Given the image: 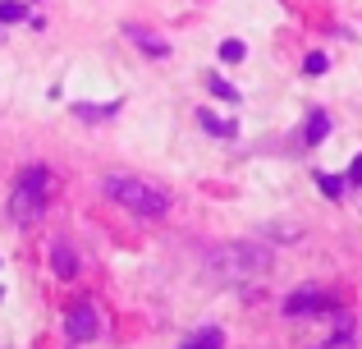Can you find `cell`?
Here are the masks:
<instances>
[{"label":"cell","mask_w":362,"mask_h":349,"mask_svg":"<svg viewBox=\"0 0 362 349\" xmlns=\"http://www.w3.org/2000/svg\"><path fill=\"white\" fill-rule=\"evenodd\" d=\"M206 267L216 276L234 280V285H247V280L271 271V248H262V244H221V248H211Z\"/></svg>","instance_id":"6da1fadb"},{"label":"cell","mask_w":362,"mask_h":349,"mask_svg":"<svg viewBox=\"0 0 362 349\" xmlns=\"http://www.w3.org/2000/svg\"><path fill=\"white\" fill-rule=\"evenodd\" d=\"M106 198H115L119 207H129L133 216H147V221H160V216L170 212V198L160 193L156 184H147V179H133V175H106Z\"/></svg>","instance_id":"7a4b0ae2"},{"label":"cell","mask_w":362,"mask_h":349,"mask_svg":"<svg viewBox=\"0 0 362 349\" xmlns=\"http://www.w3.org/2000/svg\"><path fill=\"white\" fill-rule=\"evenodd\" d=\"M46 198H51V171H46V166H33V171L18 175L14 193H9V216H14V221H33V216L46 212Z\"/></svg>","instance_id":"3957f363"},{"label":"cell","mask_w":362,"mask_h":349,"mask_svg":"<svg viewBox=\"0 0 362 349\" xmlns=\"http://www.w3.org/2000/svg\"><path fill=\"white\" fill-rule=\"evenodd\" d=\"M335 308V299L326 294V290H317V285H303V290H293L289 299H284V313L289 317H312V313H330Z\"/></svg>","instance_id":"277c9868"},{"label":"cell","mask_w":362,"mask_h":349,"mask_svg":"<svg viewBox=\"0 0 362 349\" xmlns=\"http://www.w3.org/2000/svg\"><path fill=\"white\" fill-rule=\"evenodd\" d=\"M64 331H69V341H74V345H88V341H97V331H101V317H97V308H92V304H78V308H69V317H64Z\"/></svg>","instance_id":"5b68a950"},{"label":"cell","mask_w":362,"mask_h":349,"mask_svg":"<svg viewBox=\"0 0 362 349\" xmlns=\"http://www.w3.org/2000/svg\"><path fill=\"white\" fill-rule=\"evenodd\" d=\"M51 267H55V276H60V280H74V276H78V267H83L78 248H74L69 239H55L51 244Z\"/></svg>","instance_id":"8992f818"},{"label":"cell","mask_w":362,"mask_h":349,"mask_svg":"<svg viewBox=\"0 0 362 349\" xmlns=\"http://www.w3.org/2000/svg\"><path fill=\"white\" fill-rule=\"evenodd\" d=\"M326 134H330V115H326V110H312V115H308V147H317V143H326Z\"/></svg>","instance_id":"52a82bcc"},{"label":"cell","mask_w":362,"mask_h":349,"mask_svg":"<svg viewBox=\"0 0 362 349\" xmlns=\"http://www.w3.org/2000/svg\"><path fill=\"white\" fill-rule=\"evenodd\" d=\"M221 345H225L221 326H202V331H197L193 341H184V349H221Z\"/></svg>","instance_id":"ba28073f"},{"label":"cell","mask_w":362,"mask_h":349,"mask_svg":"<svg viewBox=\"0 0 362 349\" xmlns=\"http://www.w3.org/2000/svg\"><path fill=\"white\" fill-rule=\"evenodd\" d=\"M129 37L142 46L147 55H170V42H160V37H151V33H142V28H129Z\"/></svg>","instance_id":"9c48e42d"},{"label":"cell","mask_w":362,"mask_h":349,"mask_svg":"<svg viewBox=\"0 0 362 349\" xmlns=\"http://www.w3.org/2000/svg\"><path fill=\"white\" fill-rule=\"evenodd\" d=\"M243 55H247V51H243V42H239V37H230V42H221V60H225V64H239Z\"/></svg>","instance_id":"30bf717a"},{"label":"cell","mask_w":362,"mask_h":349,"mask_svg":"<svg viewBox=\"0 0 362 349\" xmlns=\"http://www.w3.org/2000/svg\"><path fill=\"white\" fill-rule=\"evenodd\" d=\"M326 64H330L326 55H321V51H312L308 60H303V74H308V79H321V74H326Z\"/></svg>","instance_id":"8fae6325"},{"label":"cell","mask_w":362,"mask_h":349,"mask_svg":"<svg viewBox=\"0 0 362 349\" xmlns=\"http://www.w3.org/2000/svg\"><path fill=\"white\" fill-rule=\"evenodd\" d=\"M202 129H211V134H221V138H234V125H225V120H216L211 110H202Z\"/></svg>","instance_id":"7c38bea8"},{"label":"cell","mask_w":362,"mask_h":349,"mask_svg":"<svg viewBox=\"0 0 362 349\" xmlns=\"http://www.w3.org/2000/svg\"><path fill=\"white\" fill-rule=\"evenodd\" d=\"M206 88H211V92H216V97H225V101H239V92H234V88H230V83H225V79H221V74H211V79H206Z\"/></svg>","instance_id":"4fadbf2b"},{"label":"cell","mask_w":362,"mask_h":349,"mask_svg":"<svg viewBox=\"0 0 362 349\" xmlns=\"http://www.w3.org/2000/svg\"><path fill=\"white\" fill-rule=\"evenodd\" d=\"M317 184H321V193H326V198L344 193V179H339V175H317Z\"/></svg>","instance_id":"5bb4252c"},{"label":"cell","mask_w":362,"mask_h":349,"mask_svg":"<svg viewBox=\"0 0 362 349\" xmlns=\"http://www.w3.org/2000/svg\"><path fill=\"white\" fill-rule=\"evenodd\" d=\"M83 120H106V115H115V106H92V101H83V106H74Z\"/></svg>","instance_id":"9a60e30c"},{"label":"cell","mask_w":362,"mask_h":349,"mask_svg":"<svg viewBox=\"0 0 362 349\" xmlns=\"http://www.w3.org/2000/svg\"><path fill=\"white\" fill-rule=\"evenodd\" d=\"M23 18V5L18 0H0V23H18Z\"/></svg>","instance_id":"2e32d148"},{"label":"cell","mask_w":362,"mask_h":349,"mask_svg":"<svg viewBox=\"0 0 362 349\" xmlns=\"http://www.w3.org/2000/svg\"><path fill=\"white\" fill-rule=\"evenodd\" d=\"M321 349H354V331H339L330 345H321Z\"/></svg>","instance_id":"e0dca14e"},{"label":"cell","mask_w":362,"mask_h":349,"mask_svg":"<svg viewBox=\"0 0 362 349\" xmlns=\"http://www.w3.org/2000/svg\"><path fill=\"white\" fill-rule=\"evenodd\" d=\"M349 184H362V152L354 156V166H349Z\"/></svg>","instance_id":"ac0fdd59"}]
</instances>
